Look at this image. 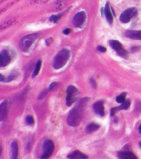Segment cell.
Instances as JSON below:
<instances>
[{
	"mask_svg": "<svg viewBox=\"0 0 141 159\" xmlns=\"http://www.w3.org/2000/svg\"><path fill=\"white\" fill-rule=\"evenodd\" d=\"M88 101V98H83L69 112L67 120V123L69 125L75 127L81 124Z\"/></svg>",
	"mask_w": 141,
	"mask_h": 159,
	"instance_id": "obj_1",
	"label": "cell"
},
{
	"mask_svg": "<svg viewBox=\"0 0 141 159\" xmlns=\"http://www.w3.org/2000/svg\"><path fill=\"white\" fill-rule=\"evenodd\" d=\"M70 57V52L67 49H64L58 52L52 61V66L55 69H59L66 64Z\"/></svg>",
	"mask_w": 141,
	"mask_h": 159,
	"instance_id": "obj_2",
	"label": "cell"
},
{
	"mask_svg": "<svg viewBox=\"0 0 141 159\" xmlns=\"http://www.w3.org/2000/svg\"><path fill=\"white\" fill-rule=\"evenodd\" d=\"M37 34H32L25 35L21 39L20 41V49L24 52H27L32 47L33 44L38 38Z\"/></svg>",
	"mask_w": 141,
	"mask_h": 159,
	"instance_id": "obj_3",
	"label": "cell"
},
{
	"mask_svg": "<svg viewBox=\"0 0 141 159\" xmlns=\"http://www.w3.org/2000/svg\"><path fill=\"white\" fill-rule=\"evenodd\" d=\"M79 92L74 86H69L67 89V96L66 98L67 106H71L78 99Z\"/></svg>",
	"mask_w": 141,
	"mask_h": 159,
	"instance_id": "obj_4",
	"label": "cell"
},
{
	"mask_svg": "<svg viewBox=\"0 0 141 159\" xmlns=\"http://www.w3.org/2000/svg\"><path fill=\"white\" fill-rule=\"evenodd\" d=\"M110 47L117 52L120 57L124 59H127L129 57V54L127 50L124 49L121 43L116 40H111L109 42Z\"/></svg>",
	"mask_w": 141,
	"mask_h": 159,
	"instance_id": "obj_5",
	"label": "cell"
},
{
	"mask_svg": "<svg viewBox=\"0 0 141 159\" xmlns=\"http://www.w3.org/2000/svg\"><path fill=\"white\" fill-rule=\"evenodd\" d=\"M137 13L138 10L136 8H129L122 13L120 17V20L123 23H127L129 22L132 18L136 17Z\"/></svg>",
	"mask_w": 141,
	"mask_h": 159,
	"instance_id": "obj_6",
	"label": "cell"
},
{
	"mask_svg": "<svg viewBox=\"0 0 141 159\" xmlns=\"http://www.w3.org/2000/svg\"><path fill=\"white\" fill-rule=\"evenodd\" d=\"M55 149L54 142L51 140H47L43 144V153L40 158L42 159H48L52 155Z\"/></svg>",
	"mask_w": 141,
	"mask_h": 159,
	"instance_id": "obj_7",
	"label": "cell"
},
{
	"mask_svg": "<svg viewBox=\"0 0 141 159\" xmlns=\"http://www.w3.org/2000/svg\"><path fill=\"white\" fill-rule=\"evenodd\" d=\"M87 18L86 13L84 12H79L74 16L72 23L74 27L81 28L84 25Z\"/></svg>",
	"mask_w": 141,
	"mask_h": 159,
	"instance_id": "obj_8",
	"label": "cell"
},
{
	"mask_svg": "<svg viewBox=\"0 0 141 159\" xmlns=\"http://www.w3.org/2000/svg\"><path fill=\"white\" fill-rule=\"evenodd\" d=\"M11 62V57L6 50H3L0 54V66L5 67Z\"/></svg>",
	"mask_w": 141,
	"mask_h": 159,
	"instance_id": "obj_9",
	"label": "cell"
},
{
	"mask_svg": "<svg viewBox=\"0 0 141 159\" xmlns=\"http://www.w3.org/2000/svg\"><path fill=\"white\" fill-rule=\"evenodd\" d=\"M130 104H131V101L130 99L125 100L123 103H122L120 106H119V107H115L111 109V116H114L117 112L120 110H122V109L126 110L128 109L129 107L130 106Z\"/></svg>",
	"mask_w": 141,
	"mask_h": 159,
	"instance_id": "obj_10",
	"label": "cell"
},
{
	"mask_svg": "<svg viewBox=\"0 0 141 159\" xmlns=\"http://www.w3.org/2000/svg\"><path fill=\"white\" fill-rule=\"evenodd\" d=\"M93 109L95 113L98 114L100 116L103 117L105 115V109L103 101H100L95 102L93 105Z\"/></svg>",
	"mask_w": 141,
	"mask_h": 159,
	"instance_id": "obj_11",
	"label": "cell"
},
{
	"mask_svg": "<svg viewBox=\"0 0 141 159\" xmlns=\"http://www.w3.org/2000/svg\"><path fill=\"white\" fill-rule=\"evenodd\" d=\"M125 36L130 39L141 40V30H129L125 32Z\"/></svg>",
	"mask_w": 141,
	"mask_h": 159,
	"instance_id": "obj_12",
	"label": "cell"
},
{
	"mask_svg": "<svg viewBox=\"0 0 141 159\" xmlns=\"http://www.w3.org/2000/svg\"><path fill=\"white\" fill-rule=\"evenodd\" d=\"M8 113V103L7 101H5L0 105V120H5Z\"/></svg>",
	"mask_w": 141,
	"mask_h": 159,
	"instance_id": "obj_13",
	"label": "cell"
},
{
	"mask_svg": "<svg viewBox=\"0 0 141 159\" xmlns=\"http://www.w3.org/2000/svg\"><path fill=\"white\" fill-rule=\"evenodd\" d=\"M117 155L120 159H137V157L134 154L130 152H118Z\"/></svg>",
	"mask_w": 141,
	"mask_h": 159,
	"instance_id": "obj_14",
	"label": "cell"
},
{
	"mask_svg": "<svg viewBox=\"0 0 141 159\" xmlns=\"http://www.w3.org/2000/svg\"><path fill=\"white\" fill-rule=\"evenodd\" d=\"M104 13L107 18V21L110 25L112 24L113 22V16L110 11V7L109 3H107L105 5V9H104Z\"/></svg>",
	"mask_w": 141,
	"mask_h": 159,
	"instance_id": "obj_15",
	"label": "cell"
},
{
	"mask_svg": "<svg viewBox=\"0 0 141 159\" xmlns=\"http://www.w3.org/2000/svg\"><path fill=\"white\" fill-rule=\"evenodd\" d=\"M67 157H68L69 159H87L88 157L86 155L83 154L81 152H79L78 150L74 151L72 153L69 154Z\"/></svg>",
	"mask_w": 141,
	"mask_h": 159,
	"instance_id": "obj_16",
	"label": "cell"
},
{
	"mask_svg": "<svg viewBox=\"0 0 141 159\" xmlns=\"http://www.w3.org/2000/svg\"><path fill=\"white\" fill-rule=\"evenodd\" d=\"M18 154V145L17 143L14 141L11 144V158L12 159H17Z\"/></svg>",
	"mask_w": 141,
	"mask_h": 159,
	"instance_id": "obj_17",
	"label": "cell"
},
{
	"mask_svg": "<svg viewBox=\"0 0 141 159\" xmlns=\"http://www.w3.org/2000/svg\"><path fill=\"white\" fill-rule=\"evenodd\" d=\"M100 128V125L99 124L94 123H92L90 124H89L87 127V132L89 133H92V132H95L97 130H98Z\"/></svg>",
	"mask_w": 141,
	"mask_h": 159,
	"instance_id": "obj_18",
	"label": "cell"
},
{
	"mask_svg": "<svg viewBox=\"0 0 141 159\" xmlns=\"http://www.w3.org/2000/svg\"><path fill=\"white\" fill-rule=\"evenodd\" d=\"M41 66H42V61H41V60H39V61H37V63L36 66H35V68L33 74V77H36L37 75H38L39 72L40 70V69H41Z\"/></svg>",
	"mask_w": 141,
	"mask_h": 159,
	"instance_id": "obj_19",
	"label": "cell"
},
{
	"mask_svg": "<svg viewBox=\"0 0 141 159\" xmlns=\"http://www.w3.org/2000/svg\"><path fill=\"white\" fill-rule=\"evenodd\" d=\"M127 95V92H122L121 94H120L116 98V101L117 103H122L125 101V98Z\"/></svg>",
	"mask_w": 141,
	"mask_h": 159,
	"instance_id": "obj_20",
	"label": "cell"
},
{
	"mask_svg": "<svg viewBox=\"0 0 141 159\" xmlns=\"http://www.w3.org/2000/svg\"><path fill=\"white\" fill-rule=\"evenodd\" d=\"M18 76V73L17 72H12V74L6 77V79H5L4 81L3 82H8L12 81L13 80L15 79V77H17Z\"/></svg>",
	"mask_w": 141,
	"mask_h": 159,
	"instance_id": "obj_21",
	"label": "cell"
},
{
	"mask_svg": "<svg viewBox=\"0 0 141 159\" xmlns=\"http://www.w3.org/2000/svg\"><path fill=\"white\" fill-rule=\"evenodd\" d=\"M61 18V15H55L50 18V20L54 23H57Z\"/></svg>",
	"mask_w": 141,
	"mask_h": 159,
	"instance_id": "obj_22",
	"label": "cell"
},
{
	"mask_svg": "<svg viewBox=\"0 0 141 159\" xmlns=\"http://www.w3.org/2000/svg\"><path fill=\"white\" fill-rule=\"evenodd\" d=\"M26 122L29 125H32V124H34V120L33 117L31 116H27L26 118Z\"/></svg>",
	"mask_w": 141,
	"mask_h": 159,
	"instance_id": "obj_23",
	"label": "cell"
},
{
	"mask_svg": "<svg viewBox=\"0 0 141 159\" xmlns=\"http://www.w3.org/2000/svg\"><path fill=\"white\" fill-rule=\"evenodd\" d=\"M57 82H52L51 84H50L49 87L48 89L49 91H51L52 89H54L55 87H56L57 86Z\"/></svg>",
	"mask_w": 141,
	"mask_h": 159,
	"instance_id": "obj_24",
	"label": "cell"
},
{
	"mask_svg": "<svg viewBox=\"0 0 141 159\" xmlns=\"http://www.w3.org/2000/svg\"><path fill=\"white\" fill-rule=\"evenodd\" d=\"M97 49H98V50H99L100 52H105L107 51L106 48H104V47H102V46H98L97 47Z\"/></svg>",
	"mask_w": 141,
	"mask_h": 159,
	"instance_id": "obj_25",
	"label": "cell"
},
{
	"mask_svg": "<svg viewBox=\"0 0 141 159\" xmlns=\"http://www.w3.org/2000/svg\"><path fill=\"white\" fill-rule=\"evenodd\" d=\"M90 83L92 84V86L94 87V88H96L97 87V84H96V82L94 81V79L90 80Z\"/></svg>",
	"mask_w": 141,
	"mask_h": 159,
	"instance_id": "obj_26",
	"label": "cell"
},
{
	"mask_svg": "<svg viewBox=\"0 0 141 159\" xmlns=\"http://www.w3.org/2000/svg\"><path fill=\"white\" fill-rule=\"evenodd\" d=\"M70 32H71V30L68 29V28L66 29V30H64V34H68Z\"/></svg>",
	"mask_w": 141,
	"mask_h": 159,
	"instance_id": "obj_27",
	"label": "cell"
},
{
	"mask_svg": "<svg viewBox=\"0 0 141 159\" xmlns=\"http://www.w3.org/2000/svg\"><path fill=\"white\" fill-rule=\"evenodd\" d=\"M0 76H1V82H2V81H4V80H5V77H3L2 76V75H0Z\"/></svg>",
	"mask_w": 141,
	"mask_h": 159,
	"instance_id": "obj_28",
	"label": "cell"
},
{
	"mask_svg": "<svg viewBox=\"0 0 141 159\" xmlns=\"http://www.w3.org/2000/svg\"><path fill=\"white\" fill-rule=\"evenodd\" d=\"M139 133L141 134V124L139 125Z\"/></svg>",
	"mask_w": 141,
	"mask_h": 159,
	"instance_id": "obj_29",
	"label": "cell"
},
{
	"mask_svg": "<svg viewBox=\"0 0 141 159\" xmlns=\"http://www.w3.org/2000/svg\"><path fill=\"white\" fill-rule=\"evenodd\" d=\"M140 147H141V143H140Z\"/></svg>",
	"mask_w": 141,
	"mask_h": 159,
	"instance_id": "obj_30",
	"label": "cell"
},
{
	"mask_svg": "<svg viewBox=\"0 0 141 159\" xmlns=\"http://www.w3.org/2000/svg\"><path fill=\"white\" fill-rule=\"evenodd\" d=\"M136 1H137V0H136Z\"/></svg>",
	"mask_w": 141,
	"mask_h": 159,
	"instance_id": "obj_31",
	"label": "cell"
}]
</instances>
